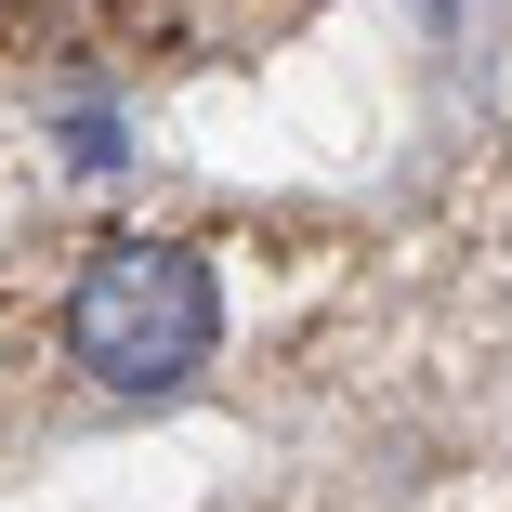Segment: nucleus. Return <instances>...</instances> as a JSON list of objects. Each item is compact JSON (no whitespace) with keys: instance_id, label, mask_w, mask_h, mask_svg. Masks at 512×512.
I'll use <instances>...</instances> for the list:
<instances>
[{"instance_id":"1","label":"nucleus","mask_w":512,"mask_h":512,"mask_svg":"<svg viewBox=\"0 0 512 512\" xmlns=\"http://www.w3.org/2000/svg\"><path fill=\"white\" fill-rule=\"evenodd\" d=\"M211 329H224V289L171 237H106L66 289V355L92 381H119V394H158L184 368H211Z\"/></svg>"}]
</instances>
